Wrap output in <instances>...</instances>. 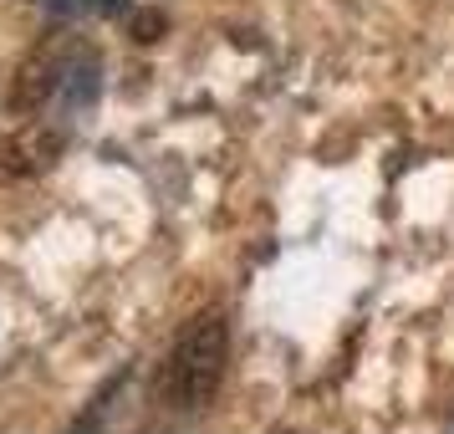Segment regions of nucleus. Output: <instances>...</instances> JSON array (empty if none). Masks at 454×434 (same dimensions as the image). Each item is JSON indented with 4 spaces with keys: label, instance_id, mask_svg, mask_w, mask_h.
<instances>
[{
    "label": "nucleus",
    "instance_id": "f03ea898",
    "mask_svg": "<svg viewBox=\"0 0 454 434\" xmlns=\"http://www.w3.org/2000/svg\"><path fill=\"white\" fill-rule=\"evenodd\" d=\"M57 92H62L67 113H87L92 98H98V57L92 51H77L62 62V77H57Z\"/></svg>",
    "mask_w": 454,
    "mask_h": 434
},
{
    "label": "nucleus",
    "instance_id": "7ed1b4c3",
    "mask_svg": "<svg viewBox=\"0 0 454 434\" xmlns=\"http://www.w3.org/2000/svg\"><path fill=\"white\" fill-rule=\"evenodd\" d=\"M133 31H138V42H153V31H164V16H159V11H148V16L133 21Z\"/></svg>",
    "mask_w": 454,
    "mask_h": 434
},
{
    "label": "nucleus",
    "instance_id": "f257e3e1",
    "mask_svg": "<svg viewBox=\"0 0 454 434\" xmlns=\"http://www.w3.org/2000/svg\"><path fill=\"white\" fill-rule=\"evenodd\" d=\"M225 358H230V327L220 312H200L189 317L184 332L174 337L164 368V393L179 414H200L215 398L220 378H225Z\"/></svg>",
    "mask_w": 454,
    "mask_h": 434
},
{
    "label": "nucleus",
    "instance_id": "20e7f679",
    "mask_svg": "<svg viewBox=\"0 0 454 434\" xmlns=\"http://www.w3.org/2000/svg\"><path fill=\"white\" fill-rule=\"evenodd\" d=\"M98 5H103L107 16H118V11H128V0H98Z\"/></svg>",
    "mask_w": 454,
    "mask_h": 434
}]
</instances>
